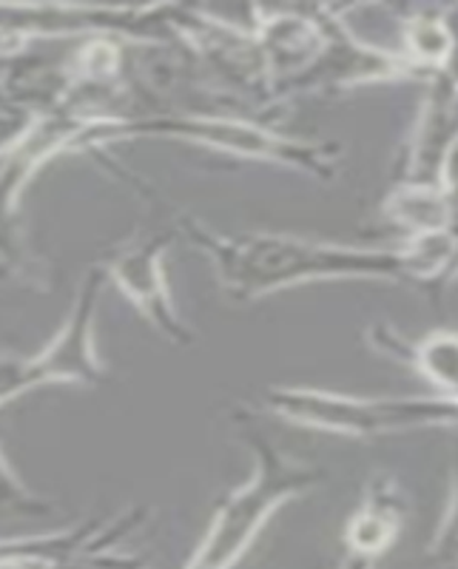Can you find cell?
Returning a JSON list of instances; mask_svg holds the SVG:
<instances>
[{
	"label": "cell",
	"mask_w": 458,
	"mask_h": 569,
	"mask_svg": "<svg viewBox=\"0 0 458 569\" xmlns=\"http://www.w3.org/2000/svg\"><path fill=\"white\" fill-rule=\"evenodd\" d=\"M175 233L211 262L220 291L239 305L336 279H381L414 284L405 248H368L310 240L282 231H213L195 213H177Z\"/></svg>",
	"instance_id": "cell-1"
},
{
	"label": "cell",
	"mask_w": 458,
	"mask_h": 569,
	"mask_svg": "<svg viewBox=\"0 0 458 569\" xmlns=\"http://www.w3.org/2000/svg\"><path fill=\"white\" fill-rule=\"evenodd\" d=\"M262 405L268 413L291 425L310 427L350 439L399 436L430 427L458 430V399L452 396H348L322 388L265 390Z\"/></svg>",
	"instance_id": "cell-3"
},
{
	"label": "cell",
	"mask_w": 458,
	"mask_h": 569,
	"mask_svg": "<svg viewBox=\"0 0 458 569\" xmlns=\"http://www.w3.org/2000/svg\"><path fill=\"white\" fill-rule=\"evenodd\" d=\"M54 507L38 498L34 492H29L27 487L20 485V479L9 467L7 456L0 450V541H7L3 532L9 530L18 521H32V518H46L52 516Z\"/></svg>",
	"instance_id": "cell-13"
},
{
	"label": "cell",
	"mask_w": 458,
	"mask_h": 569,
	"mask_svg": "<svg viewBox=\"0 0 458 569\" xmlns=\"http://www.w3.org/2000/svg\"><path fill=\"white\" fill-rule=\"evenodd\" d=\"M368 339L379 353L394 356L401 365L430 382L441 396L458 399V333L456 330H432L427 337L410 339L399 337L390 325H374Z\"/></svg>",
	"instance_id": "cell-9"
},
{
	"label": "cell",
	"mask_w": 458,
	"mask_h": 569,
	"mask_svg": "<svg viewBox=\"0 0 458 569\" xmlns=\"http://www.w3.org/2000/svg\"><path fill=\"white\" fill-rule=\"evenodd\" d=\"M342 569H374V561H370V558H361V556H350L348 552V561L342 563Z\"/></svg>",
	"instance_id": "cell-16"
},
{
	"label": "cell",
	"mask_w": 458,
	"mask_h": 569,
	"mask_svg": "<svg viewBox=\"0 0 458 569\" xmlns=\"http://www.w3.org/2000/svg\"><path fill=\"white\" fill-rule=\"evenodd\" d=\"M103 284V268H89L58 333L46 342L43 350L29 356L38 388H46V385L100 388L106 385L109 373L94 348V319H98Z\"/></svg>",
	"instance_id": "cell-8"
},
{
	"label": "cell",
	"mask_w": 458,
	"mask_h": 569,
	"mask_svg": "<svg viewBox=\"0 0 458 569\" xmlns=\"http://www.w3.org/2000/svg\"><path fill=\"white\" fill-rule=\"evenodd\" d=\"M86 129H89V120L83 117L66 114V111L43 114L27 140L0 162V262L32 282L43 277V268H40V259L29 251L23 222H20V194L46 162L66 151H83L80 146H83Z\"/></svg>",
	"instance_id": "cell-5"
},
{
	"label": "cell",
	"mask_w": 458,
	"mask_h": 569,
	"mask_svg": "<svg viewBox=\"0 0 458 569\" xmlns=\"http://www.w3.org/2000/svg\"><path fill=\"white\" fill-rule=\"evenodd\" d=\"M242 441L257 461L253 476L226 498L188 569H231L279 507L325 481L319 467L291 459L253 427H242Z\"/></svg>",
	"instance_id": "cell-4"
},
{
	"label": "cell",
	"mask_w": 458,
	"mask_h": 569,
	"mask_svg": "<svg viewBox=\"0 0 458 569\" xmlns=\"http://www.w3.org/2000/svg\"><path fill=\"white\" fill-rule=\"evenodd\" d=\"M405 498L399 487L388 476H376L365 490L359 510L345 527V543L350 556H361L374 561L379 552H385L396 541L405 521Z\"/></svg>",
	"instance_id": "cell-10"
},
{
	"label": "cell",
	"mask_w": 458,
	"mask_h": 569,
	"mask_svg": "<svg viewBox=\"0 0 458 569\" xmlns=\"http://www.w3.org/2000/svg\"><path fill=\"white\" fill-rule=\"evenodd\" d=\"M381 211L394 226L405 228L407 237L450 231L458 222V208L445 182L399 180L381 202Z\"/></svg>",
	"instance_id": "cell-11"
},
{
	"label": "cell",
	"mask_w": 458,
	"mask_h": 569,
	"mask_svg": "<svg viewBox=\"0 0 458 569\" xmlns=\"http://www.w3.org/2000/svg\"><path fill=\"white\" fill-rule=\"evenodd\" d=\"M131 137H160V140L206 146L237 160L268 162L279 169L299 171L319 182H333L342 162L339 142L279 134L253 120L251 114H160L98 120L91 126L89 151H98L106 142L131 140Z\"/></svg>",
	"instance_id": "cell-2"
},
{
	"label": "cell",
	"mask_w": 458,
	"mask_h": 569,
	"mask_svg": "<svg viewBox=\"0 0 458 569\" xmlns=\"http://www.w3.org/2000/svg\"><path fill=\"white\" fill-rule=\"evenodd\" d=\"M32 390H38V382H34L29 356L3 353L0 350V408L20 399V396L32 393Z\"/></svg>",
	"instance_id": "cell-15"
},
{
	"label": "cell",
	"mask_w": 458,
	"mask_h": 569,
	"mask_svg": "<svg viewBox=\"0 0 458 569\" xmlns=\"http://www.w3.org/2000/svg\"><path fill=\"white\" fill-rule=\"evenodd\" d=\"M430 558L436 569H458V436L452 445V479H450V501H447L445 518H441L439 532L432 538Z\"/></svg>",
	"instance_id": "cell-14"
},
{
	"label": "cell",
	"mask_w": 458,
	"mask_h": 569,
	"mask_svg": "<svg viewBox=\"0 0 458 569\" xmlns=\"http://www.w3.org/2000/svg\"><path fill=\"white\" fill-rule=\"evenodd\" d=\"M456 54V27L450 12L421 9L410 14L401 29V58L419 71L421 80H430L450 66Z\"/></svg>",
	"instance_id": "cell-12"
},
{
	"label": "cell",
	"mask_w": 458,
	"mask_h": 569,
	"mask_svg": "<svg viewBox=\"0 0 458 569\" xmlns=\"http://www.w3.org/2000/svg\"><path fill=\"white\" fill-rule=\"evenodd\" d=\"M322 14V49L317 60L299 74L297 80L279 89L273 106L291 103L299 98H317V94H333V91H348L356 86L388 83V80H421L419 71L401 58V52H388L374 43L356 38L345 20L339 18V9L319 7Z\"/></svg>",
	"instance_id": "cell-6"
},
{
	"label": "cell",
	"mask_w": 458,
	"mask_h": 569,
	"mask_svg": "<svg viewBox=\"0 0 458 569\" xmlns=\"http://www.w3.org/2000/svg\"><path fill=\"white\" fill-rule=\"evenodd\" d=\"M175 237V228L146 233L140 240L117 248L111 257L100 262V268L106 273V282L114 284L160 337L180 348H191L197 333L182 322L166 279V251Z\"/></svg>",
	"instance_id": "cell-7"
}]
</instances>
